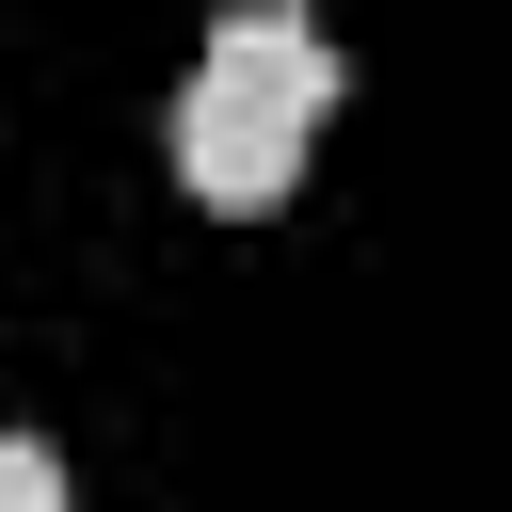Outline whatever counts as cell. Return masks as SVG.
Returning a JSON list of instances; mask_svg holds the SVG:
<instances>
[{
  "label": "cell",
  "instance_id": "cell-1",
  "mask_svg": "<svg viewBox=\"0 0 512 512\" xmlns=\"http://www.w3.org/2000/svg\"><path fill=\"white\" fill-rule=\"evenodd\" d=\"M320 96H336V48H320L288 0H240V16L208 32L192 96H176V176H192L208 208H272V192L304 176Z\"/></svg>",
  "mask_w": 512,
  "mask_h": 512
},
{
  "label": "cell",
  "instance_id": "cell-2",
  "mask_svg": "<svg viewBox=\"0 0 512 512\" xmlns=\"http://www.w3.org/2000/svg\"><path fill=\"white\" fill-rule=\"evenodd\" d=\"M0 512H64V464H48L32 432H0Z\"/></svg>",
  "mask_w": 512,
  "mask_h": 512
}]
</instances>
